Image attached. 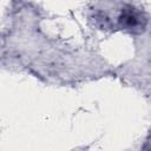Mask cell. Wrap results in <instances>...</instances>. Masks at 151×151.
<instances>
[{
    "instance_id": "6da1fadb",
    "label": "cell",
    "mask_w": 151,
    "mask_h": 151,
    "mask_svg": "<svg viewBox=\"0 0 151 151\" xmlns=\"http://www.w3.org/2000/svg\"><path fill=\"white\" fill-rule=\"evenodd\" d=\"M145 24H146L145 17L142 14V12H139L134 7L126 6L125 8L122 9V13L119 15V25L122 28L137 33L143 31Z\"/></svg>"
}]
</instances>
